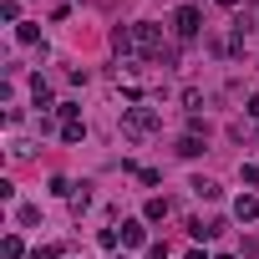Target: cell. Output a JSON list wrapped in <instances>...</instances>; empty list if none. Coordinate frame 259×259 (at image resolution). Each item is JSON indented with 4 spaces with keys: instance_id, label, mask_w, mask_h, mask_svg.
Listing matches in <instances>:
<instances>
[{
    "instance_id": "obj_2",
    "label": "cell",
    "mask_w": 259,
    "mask_h": 259,
    "mask_svg": "<svg viewBox=\"0 0 259 259\" xmlns=\"http://www.w3.org/2000/svg\"><path fill=\"white\" fill-rule=\"evenodd\" d=\"M133 51L138 56H148V61H158L168 46H163V26H153V21H138L133 26Z\"/></svg>"
},
{
    "instance_id": "obj_7",
    "label": "cell",
    "mask_w": 259,
    "mask_h": 259,
    "mask_svg": "<svg viewBox=\"0 0 259 259\" xmlns=\"http://www.w3.org/2000/svg\"><path fill=\"white\" fill-rule=\"evenodd\" d=\"M168 213H173V203H168V198H148V203H143V219H148V224H163Z\"/></svg>"
},
{
    "instance_id": "obj_23",
    "label": "cell",
    "mask_w": 259,
    "mask_h": 259,
    "mask_svg": "<svg viewBox=\"0 0 259 259\" xmlns=\"http://www.w3.org/2000/svg\"><path fill=\"white\" fill-rule=\"evenodd\" d=\"M219 259H239V254H219Z\"/></svg>"
},
{
    "instance_id": "obj_18",
    "label": "cell",
    "mask_w": 259,
    "mask_h": 259,
    "mask_svg": "<svg viewBox=\"0 0 259 259\" xmlns=\"http://www.w3.org/2000/svg\"><path fill=\"white\" fill-rule=\"evenodd\" d=\"M148 259H168V244H163V239H153V244H148Z\"/></svg>"
},
{
    "instance_id": "obj_12",
    "label": "cell",
    "mask_w": 259,
    "mask_h": 259,
    "mask_svg": "<svg viewBox=\"0 0 259 259\" xmlns=\"http://www.w3.org/2000/svg\"><path fill=\"white\" fill-rule=\"evenodd\" d=\"M239 178H244V188H259V163H239Z\"/></svg>"
},
{
    "instance_id": "obj_8",
    "label": "cell",
    "mask_w": 259,
    "mask_h": 259,
    "mask_svg": "<svg viewBox=\"0 0 259 259\" xmlns=\"http://www.w3.org/2000/svg\"><path fill=\"white\" fill-rule=\"evenodd\" d=\"M31 97H36V107H41V112H46V107L56 112V102H51V87H46L41 76H31Z\"/></svg>"
},
{
    "instance_id": "obj_22",
    "label": "cell",
    "mask_w": 259,
    "mask_h": 259,
    "mask_svg": "<svg viewBox=\"0 0 259 259\" xmlns=\"http://www.w3.org/2000/svg\"><path fill=\"white\" fill-rule=\"evenodd\" d=\"M183 259H208V254H203V249H193V254H183Z\"/></svg>"
},
{
    "instance_id": "obj_24",
    "label": "cell",
    "mask_w": 259,
    "mask_h": 259,
    "mask_svg": "<svg viewBox=\"0 0 259 259\" xmlns=\"http://www.w3.org/2000/svg\"><path fill=\"white\" fill-rule=\"evenodd\" d=\"M112 259H127V254H112Z\"/></svg>"
},
{
    "instance_id": "obj_17",
    "label": "cell",
    "mask_w": 259,
    "mask_h": 259,
    "mask_svg": "<svg viewBox=\"0 0 259 259\" xmlns=\"http://www.w3.org/2000/svg\"><path fill=\"white\" fill-rule=\"evenodd\" d=\"M0 16H6V21H21V6H16V0H0Z\"/></svg>"
},
{
    "instance_id": "obj_6",
    "label": "cell",
    "mask_w": 259,
    "mask_h": 259,
    "mask_svg": "<svg viewBox=\"0 0 259 259\" xmlns=\"http://www.w3.org/2000/svg\"><path fill=\"white\" fill-rule=\"evenodd\" d=\"M188 188H193V198H203V203H213V198H219V193H224V188H219V183H213V178H203V173H198V178H193V183H188Z\"/></svg>"
},
{
    "instance_id": "obj_5",
    "label": "cell",
    "mask_w": 259,
    "mask_h": 259,
    "mask_svg": "<svg viewBox=\"0 0 259 259\" xmlns=\"http://www.w3.org/2000/svg\"><path fill=\"white\" fill-rule=\"evenodd\" d=\"M203 148H208V138H198V133H183L178 138V158H198Z\"/></svg>"
},
{
    "instance_id": "obj_15",
    "label": "cell",
    "mask_w": 259,
    "mask_h": 259,
    "mask_svg": "<svg viewBox=\"0 0 259 259\" xmlns=\"http://www.w3.org/2000/svg\"><path fill=\"white\" fill-rule=\"evenodd\" d=\"M16 36H21L26 46H31V41H41V31H36V21H21V31H16Z\"/></svg>"
},
{
    "instance_id": "obj_11",
    "label": "cell",
    "mask_w": 259,
    "mask_h": 259,
    "mask_svg": "<svg viewBox=\"0 0 259 259\" xmlns=\"http://www.w3.org/2000/svg\"><path fill=\"white\" fill-rule=\"evenodd\" d=\"M87 138V122H61V143H81Z\"/></svg>"
},
{
    "instance_id": "obj_14",
    "label": "cell",
    "mask_w": 259,
    "mask_h": 259,
    "mask_svg": "<svg viewBox=\"0 0 259 259\" xmlns=\"http://www.w3.org/2000/svg\"><path fill=\"white\" fill-rule=\"evenodd\" d=\"M16 219H21V224L31 229V224H41V208H31V203H21V208H16Z\"/></svg>"
},
{
    "instance_id": "obj_21",
    "label": "cell",
    "mask_w": 259,
    "mask_h": 259,
    "mask_svg": "<svg viewBox=\"0 0 259 259\" xmlns=\"http://www.w3.org/2000/svg\"><path fill=\"white\" fill-rule=\"evenodd\" d=\"M213 6H224V11H234V6H239V0H213Z\"/></svg>"
},
{
    "instance_id": "obj_20",
    "label": "cell",
    "mask_w": 259,
    "mask_h": 259,
    "mask_svg": "<svg viewBox=\"0 0 259 259\" xmlns=\"http://www.w3.org/2000/svg\"><path fill=\"white\" fill-rule=\"evenodd\" d=\"M249 117H259V97H249Z\"/></svg>"
},
{
    "instance_id": "obj_19",
    "label": "cell",
    "mask_w": 259,
    "mask_h": 259,
    "mask_svg": "<svg viewBox=\"0 0 259 259\" xmlns=\"http://www.w3.org/2000/svg\"><path fill=\"white\" fill-rule=\"evenodd\" d=\"M31 259H61V249H36Z\"/></svg>"
},
{
    "instance_id": "obj_3",
    "label": "cell",
    "mask_w": 259,
    "mask_h": 259,
    "mask_svg": "<svg viewBox=\"0 0 259 259\" xmlns=\"http://www.w3.org/2000/svg\"><path fill=\"white\" fill-rule=\"evenodd\" d=\"M198 31H203V11L198 6H178L173 11V36L178 41H198Z\"/></svg>"
},
{
    "instance_id": "obj_9",
    "label": "cell",
    "mask_w": 259,
    "mask_h": 259,
    "mask_svg": "<svg viewBox=\"0 0 259 259\" xmlns=\"http://www.w3.org/2000/svg\"><path fill=\"white\" fill-rule=\"evenodd\" d=\"M122 244H148V229H143V219L122 224Z\"/></svg>"
},
{
    "instance_id": "obj_1",
    "label": "cell",
    "mask_w": 259,
    "mask_h": 259,
    "mask_svg": "<svg viewBox=\"0 0 259 259\" xmlns=\"http://www.w3.org/2000/svg\"><path fill=\"white\" fill-rule=\"evenodd\" d=\"M122 133L133 138V143H143V138L163 133V112H158V107H148V102H133V107H122Z\"/></svg>"
},
{
    "instance_id": "obj_4",
    "label": "cell",
    "mask_w": 259,
    "mask_h": 259,
    "mask_svg": "<svg viewBox=\"0 0 259 259\" xmlns=\"http://www.w3.org/2000/svg\"><path fill=\"white\" fill-rule=\"evenodd\" d=\"M234 219H239V224H254V219H259V193H239V198H234Z\"/></svg>"
},
{
    "instance_id": "obj_13",
    "label": "cell",
    "mask_w": 259,
    "mask_h": 259,
    "mask_svg": "<svg viewBox=\"0 0 259 259\" xmlns=\"http://www.w3.org/2000/svg\"><path fill=\"white\" fill-rule=\"evenodd\" d=\"M183 107L198 112V107H203V92H198V87H183Z\"/></svg>"
},
{
    "instance_id": "obj_10",
    "label": "cell",
    "mask_w": 259,
    "mask_h": 259,
    "mask_svg": "<svg viewBox=\"0 0 259 259\" xmlns=\"http://www.w3.org/2000/svg\"><path fill=\"white\" fill-rule=\"evenodd\" d=\"M0 254H6V259H31V254H26V244H21V234H6V244H0Z\"/></svg>"
},
{
    "instance_id": "obj_16",
    "label": "cell",
    "mask_w": 259,
    "mask_h": 259,
    "mask_svg": "<svg viewBox=\"0 0 259 259\" xmlns=\"http://www.w3.org/2000/svg\"><path fill=\"white\" fill-rule=\"evenodd\" d=\"M76 112H81L76 102H56V117H61V122H76Z\"/></svg>"
}]
</instances>
